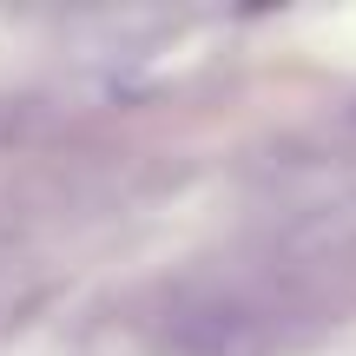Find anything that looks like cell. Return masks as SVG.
Wrapping results in <instances>:
<instances>
[{"instance_id":"cell-1","label":"cell","mask_w":356,"mask_h":356,"mask_svg":"<svg viewBox=\"0 0 356 356\" xmlns=\"http://www.w3.org/2000/svg\"><path fill=\"white\" fill-rule=\"evenodd\" d=\"M159 356H277V323L251 297H185L159 323Z\"/></svg>"}]
</instances>
